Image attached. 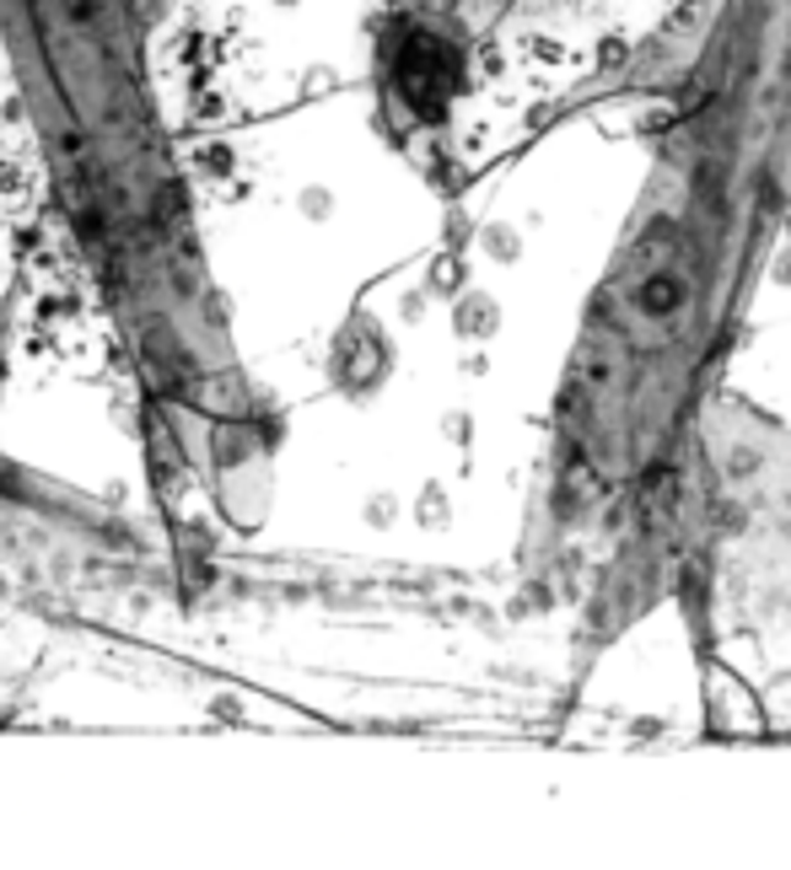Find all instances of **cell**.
I'll list each match as a JSON object with an SVG mask.
<instances>
[{
	"label": "cell",
	"mask_w": 791,
	"mask_h": 870,
	"mask_svg": "<svg viewBox=\"0 0 791 870\" xmlns=\"http://www.w3.org/2000/svg\"><path fill=\"white\" fill-rule=\"evenodd\" d=\"M689 302V291H684V280L678 274H652L647 285H641V296H636V307L652 311V317H662V311H678Z\"/></svg>",
	"instance_id": "6da1fadb"
}]
</instances>
